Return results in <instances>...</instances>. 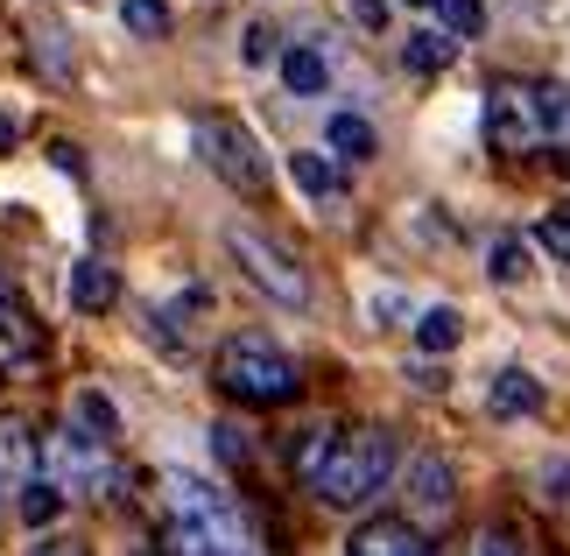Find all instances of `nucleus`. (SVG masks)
<instances>
[{"label": "nucleus", "instance_id": "nucleus-1", "mask_svg": "<svg viewBox=\"0 0 570 556\" xmlns=\"http://www.w3.org/2000/svg\"><path fill=\"white\" fill-rule=\"evenodd\" d=\"M163 507H169V521H163L169 556H254L247 515H239V507L218 494L212 479L163 472Z\"/></svg>", "mask_w": 570, "mask_h": 556}, {"label": "nucleus", "instance_id": "nucleus-2", "mask_svg": "<svg viewBox=\"0 0 570 556\" xmlns=\"http://www.w3.org/2000/svg\"><path fill=\"white\" fill-rule=\"evenodd\" d=\"M402 472V443L394 430H353V437H332L324 443V458L311 465V494L324 507H366L387 494V479Z\"/></svg>", "mask_w": 570, "mask_h": 556}, {"label": "nucleus", "instance_id": "nucleus-3", "mask_svg": "<svg viewBox=\"0 0 570 556\" xmlns=\"http://www.w3.org/2000/svg\"><path fill=\"white\" fill-rule=\"evenodd\" d=\"M218 388L247 409H282V402L303 394V373H296L289 352L268 345V339H226L218 345Z\"/></svg>", "mask_w": 570, "mask_h": 556}, {"label": "nucleus", "instance_id": "nucleus-4", "mask_svg": "<svg viewBox=\"0 0 570 556\" xmlns=\"http://www.w3.org/2000/svg\"><path fill=\"white\" fill-rule=\"evenodd\" d=\"M42 479H50L63 500H114V486H120L114 443L78 430V422H63V430L42 443Z\"/></svg>", "mask_w": 570, "mask_h": 556}, {"label": "nucleus", "instance_id": "nucleus-5", "mask_svg": "<svg viewBox=\"0 0 570 556\" xmlns=\"http://www.w3.org/2000/svg\"><path fill=\"white\" fill-rule=\"evenodd\" d=\"M190 135H197V155L212 163V176H226V184H233V191H247V197L268 191V155H261V142H254L239 120L205 114V120L190 127Z\"/></svg>", "mask_w": 570, "mask_h": 556}, {"label": "nucleus", "instance_id": "nucleus-6", "mask_svg": "<svg viewBox=\"0 0 570 556\" xmlns=\"http://www.w3.org/2000/svg\"><path fill=\"white\" fill-rule=\"evenodd\" d=\"M226 254L247 269V282H254L268 303H282V310H303V303H311V275H303L296 261L275 247V240H261L254 226H226Z\"/></svg>", "mask_w": 570, "mask_h": 556}, {"label": "nucleus", "instance_id": "nucleus-7", "mask_svg": "<svg viewBox=\"0 0 570 556\" xmlns=\"http://www.w3.org/2000/svg\"><path fill=\"white\" fill-rule=\"evenodd\" d=\"M402 500H409V528H444L451 507H458V472L436 451L409 458V479H402Z\"/></svg>", "mask_w": 570, "mask_h": 556}, {"label": "nucleus", "instance_id": "nucleus-8", "mask_svg": "<svg viewBox=\"0 0 570 556\" xmlns=\"http://www.w3.org/2000/svg\"><path fill=\"white\" fill-rule=\"evenodd\" d=\"M487 142L493 155H535V106H529V85H493L487 92Z\"/></svg>", "mask_w": 570, "mask_h": 556}, {"label": "nucleus", "instance_id": "nucleus-9", "mask_svg": "<svg viewBox=\"0 0 570 556\" xmlns=\"http://www.w3.org/2000/svg\"><path fill=\"white\" fill-rule=\"evenodd\" d=\"M36 352H42V331L29 318V303H21V296H0V373L29 367Z\"/></svg>", "mask_w": 570, "mask_h": 556}, {"label": "nucleus", "instance_id": "nucleus-10", "mask_svg": "<svg viewBox=\"0 0 570 556\" xmlns=\"http://www.w3.org/2000/svg\"><path fill=\"white\" fill-rule=\"evenodd\" d=\"M535 409H542V381L529 367H500L487 381V416L508 422V416H535Z\"/></svg>", "mask_w": 570, "mask_h": 556}, {"label": "nucleus", "instance_id": "nucleus-11", "mask_svg": "<svg viewBox=\"0 0 570 556\" xmlns=\"http://www.w3.org/2000/svg\"><path fill=\"white\" fill-rule=\"evenodd\" d=\"M345 556H430L423 543V528H409V521H366L353 543H345Z\"/></svg>", "mask_w": 570, "mask_h": 556}, {"label": "nucleus", "instance_id": "nucleus-12", "mask_svg": "<svg viewBox=\"0 0 570 556\" xmlns=\"http://www.w3.org/2000/svg\"><path fill=\"white\" fill-rule=\"evenodd\" d=\"M63 296H71V310H114L120 275L106 269V261H71V275H63Z\"/></svg>", "mask_w": 570, "mask_h": 556}, {"label": "nucleus", "instance_id": "nucleus-13", "mask_svg": "<svg viewBox=\"0 0 570 556\" xmlns=\"http://www.w3.org/2000/svg\"><path fill=\"white\" fill-rule=\"evenodd\" d=\"M529 106H535V142L570 148V85H529Z\"/></svg>", "mask_w": 570, "mask_h": 556}, {"label": "nucleus", "instance_id": "nucleus-14", "mask_svg": "<svg viewBox=\"0 0 570 556\" xmlns=\"http://www.w3.org/2000/svg\"><path fill=\"white\" fill-rule=\"evenodd\" d=\"M282 85H289L296 99H317L324 85H332V64H324L317 42H289V50H282Z\"/></svg>", "mask_w": 570, "mask_h": 556}, {"label": "nucleus", "instance_id": "nucleus-15", "mask_svg": "<svg viewBox=\"0 0 570 556\" xmlns=\"http://www.w3.org/2000/svg\"><path fill=\"white\" fill-rule=\"evenodd\" d=\"M324 148H332L338 163H366V155H381V135H374V120H360V114H332L324 120Z\"/></svg>", "mask_w": 570, "mask_h": 556}, {"label": "nucleus", "instance_id": "nucleus-16", "mask_svg": "<svg viewBox=\"0 0 570 556\" xmlns=\"http://www.w3.org/2000/svg\"><path fill=\"white\" fill-rule=\"evenodd\" d=\"M289 176H296L303 197H317V205H338L345 197V176H338L332 155H289Z\"/></svg>", "mask_w": 570, "mask_h": 556}, {"label": "nucleus", "instance_id": "nucleus-17", "mask_svg": "<svg viewBox=\"0 0 570 556\" xmlns=\"http://www.w3.org/2000/svg\"><path fill=\"white\" fill-rule=\"evenodd\" d=\"M458 339H465V318H458L451 303H430L423 318H415V345H423L430 360H444V352H451Z\"/></svg>", "mask_w": 570, "mask_h": 556}, {"label": "nucleus", "instance_id": "nucleus-18", "mask_svg": "<svg viewBox=\"0 0 570 556\" xmlns=\"http://www.w3.org/2000/svg\"><path fill=\"white\" fill-rule=\"evenodd\" d=\"M458 57V42L444 36V29H415L409 42H402V64H409V71L415 78H430V71H444V64Z\"/></svg>", "mask_w": 570, "mask_h": 556}, {"label": "nucleus", "instance_id": "nucleus-19", "mask_svg": "<svg viewBox=\"0 0 570 556\" xmlns=\"http://www.w3.org/2000/svg\"><path fill=\"white\" fill-rule=\"evenodd\" d=\"M14 507H21V521H29L36 536H42V528H57V515H63L71 500H63L50 479H21V500H14Z\"/></svg>", "mask_w": 570, "mask_h": 556}, {"label": "nucleus", "instance_id": "nucleus-20", "mask_svg": "<svg viewBox=\"0 0 570 556\" xmlns=\"http://www.w3.org/2000/svg\"><path fill=\"white\" fill-rule=\"evenodd\" d=\"M120 21H127V36H141V42H163L177 29V14H169L163 0H120Z\"/></svg>", "mask_w": 570, "mask_h": 556}, {"label": "nucleus", "instance_id": "nucleus-21", "mask_svg": "<svg viewBox=\"0 0 570 556\" xmlns=\"http://www.w3.org/2000/svg\"><path fill=\"white\" fill-rule=\"evenodd\" d=\"M487 275L493 282H529V240H521V233H500L493 247H487Z\"/></svg>", "mask_w": 570, "mask_h": 556}, {"label": "nucleus", "instance_id": "nucleus-22", "mask_svg": "<svg viewBox=\"0 0 570 556\" xmlns=\"http://www.w3.org/2000/svg\"><path fill=\"white\" fill-rule=\"evenodd\" d=\"M71 409H78V430H92V437H106V443L120 437V409L106 402L99 388H78V402H71Z\"/></svg>", "mask_w": 570, "mask_h": 556}, {"label": "nucleus", "instance_id": "nucleus-23", "mask_svg": "<svg viewBox=\"0 0 570 556\" xmlns=\"http://www.w3.org/2000/svg\"><path fill=\"white\" fill-rule=\"evenodd\" d=\"M36 465V443H29V430L21 422H0V479H21Z\"/></svg>", "mask_w": 570, "mask_h": 556}, {"label": "nucleus", "instance_id": "nucleus-24", "mask_svg": "<svg viewBox=\"0 0 570 556\" xmlns=\"http://www.w3.org/2000/svg\"><path fill=\"white\" fill-rule=\"evenodd\" d=\"M436 21H444V36L458 42V36L487 29V8H479V0H436Z\"/></svg>", "mask_w": 570, "mask_h": 556}, {"label": "nucleus", "instance_id": "nucleus-25", "mask_svg": "<svg viewBox=\"0 0 570 556\" xmlns=\"http://www.w3.org/2000/svg\"><path fill=\"white\" fill-rule=\"evenodd\" d=\"M535 486H542V500H557V507H563V500H570V458H563V451H557V458H542V465H535Z\"/></svg>", "mask_w": 570, "mask_h": 556}, {"label": "nucleus", "instance_id": "nucleus-26", "mask_svg": "<svg viewBox=\"0 0 570 556\" xmlns=\"http://www.w3.org/2000/svg\"><path fill=\"white\" fill-rule=\"evenodd\" d=\"M29 556H92V549H85V536H71V528H42L29 543Z\"/></svg>", "mask_w": 570, "mask_h": 556}, {"label": "nucleus", "instance_id": "nucleus-27", "mask_svg": "<svg viewBox=\"0 0 570 556\" xmlns=\"http://www.w3.org/2000/svg\"><path fill=\"white\" fill-rule=\"evenodd\" d=\"M535 240H542V247H550L557 261H570V205H557L550 218H542V226H535Z\"/></svg>", "mask_w": 570, "mask_h": 556}, {"label": "nucleus", "instance_id": "nucleus-28", "mask_svg": "<svg viewBox=\"0 0 570 556\" xmlns=\"http://www.w3.org/2000/svg\"><path fill=\"white\" fill-rule=\"evenodd\" d=\"M239 57H247V64H268V57H275V29H268V21H247V42H239Z\"/></svg>", "mask_w": 570, "mask_h": 556}, {"label": "nucleus", "instance_id": "nucleus-29", "mask_svg": "<svg viewBox=\"0 0 570 556\" xmlns=\"http://www.w3.org/2000/svg\"><path fill=\"white\" fill-rule=\"evenodd\" d=\"M212 443H218V458H226V465H247V430L218 422V430H212Z\"/></svg>", "mask_w": 570, "mask_h": 556}, {"label": "nucleus", "instance_id": "nucleus-30", "mask_svg": "<svg viewBox=\"0 0 570 556\" xmlns=\"http://www.w3.org/2000/svg\"><path fill=\"white\" fill-rule=\"evenodd\" d=\"M472 556H521V543L508 536V528H487V536H479V549Z\"/></svg>", "mask_w": 570, "mask_h": 556}, {"label": "nucleus", "instance_id": "nucleus-31", "mask_svg": "<svg viewBox=\"0 0 570 556\" xmlns=\"http://www.w3.org/2000/svg\"><path fill=\"white\" fill-rule=\"evenodd\" d=\"M353 14H360V29H387V0H353Z\"/></svg>", "mask_w": 570, "mask_h": 556}, {"label": "nucleus", "instance_id": "nucleus-32", "mask_svg": "<svg viewBox=\"0 0 570 556\" xmlns=\"http://www.w3.org/2000/svg\"><path fill=\"white\" fill-rule=\"evenodd\" d=\"M21 142V114H14V106H0V155H8Z\"/></svg>", "mask_w": 570, "mask_h": 556}, {"label": "nucleus", "instance_id": "nucleus-33", "mask_svg": "<svg viewBox=\"0 0 570 556\" xmlns=\"http://www.w3.org/2000/svg\"><path fill=\"white\" fill-rule=\"evenodd\" d=\"M366 310H374V318H402V296H394V289H381V296L366 303Z\"/></svg>", "mask_w": 570, "mask_h": 556}, {"label": "nucleus", "instance_id": "nucleus-34", "mask_svg": "<svg viewBox=\"0 0 570 556\" xmlns=\"http://www.w3.org/2000/svg\"><path fill=\"white\" fill-rule=\"evenodd\" d=\"M0 296H14V282H8V275H0Z\"/></svg>", "mask_w": 570, "mask_h": 556}, {"label": "nucleus", "instance_id": "nucleus-35", "mask_svg": "<svg viewBox=\"0 0 570 556\" xmlns=\"http://www.w3.org/2000/svg\"><path fill=\"white\" fill-rule=\"evenodd\" d=\"M409 8H436V0H409Z\"/></svg>", "mask_w": 570, "mask_h": 556}]
</instances>
